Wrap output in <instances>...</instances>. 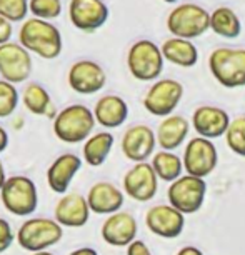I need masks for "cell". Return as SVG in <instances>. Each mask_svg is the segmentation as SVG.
I'll list each match as a JSON object with an SVG mask.
<instances>
[{"mask_svg":"<svg viewBox=\"0 0 245 255\" xmlns=\"http://www.w3.org/2000/svg\"><path fill=\"white\" fill-rule=\"evenodd\" d=\"M20 102V94L10 82L0 79V119H8Z\"/></svg>","mask_w":245,"mask_h":255,"instance_id":"obj_29","label":"cell"},{"mask_svg":"<svg viewBox=\"0 0 245 255\" xmlns=\"http://www.w3.org/2000/svg\"><path fill=\"white\" fill-rule=\"evenodd\" d=\"M7 147H8V133L5 128L0 125V153L5 152Z\"/></svg>","mask_w":245,"mask_h":255,"instance_id":"obj_37","label":"cell"},{"mask_svg":"<svg viewBox=\"0 0 245 255\" xmlns=\"http://www.w3.org/2000/svg\"><path fill=\"white\" fill-rule=\"evenodd\" d=\"M182 162H184V170L187 172V175L205 179L207 175L212 174L219 163L217 148L209 138H190V142L185 145Z\"/></svg>","mask_w":245,"mask_h":255,"instance_id":"obj_11","label":"cell"},{"mask_svg":"<svg viewBox=\"0 0 245 255\" xmlns=\"http://www.w3.org/2000/svg\"><path fill=\"white\" fill-rule=\"evenodd\" d=\"M64 237V227L55 219L32 217L17 230V244L30 254L42 252L57 245Z\"/></svg>","mask_w":245,"mask_h":255,"instance_id":"obj_3","label":"cell"},{"mask_svg":"<svg viewBox=\"0 0 245 255\" xmlns=\"http://www.w3.org/2000/svg\"><path fill=\"white\" fill-rule=\"evenodd\" d=\"M12 33H13L12 22H8L7 18H3L2 15H0V45L10 42Z\"/></svg>","mask_w":245,"mask_h":255,"instance_id":"obj_34","label":"cell"},{"mask_svg":"<svg viewBox=\"0 0 245 255\" xmlns=\"http://www.w3.org/2000/svg\"><path fill=\"white\" fill-rule=\"evenodd\" d=\"M127 255H152V252H150V249L147 247L145 242L137 239L127 247Z\"/></svg>","mask_w":245,"mask_h":255,"instance_id":"obj_35","label":"cell"},{"mask_svg":"<svg viewBox=\"0 0 245 255\" xmlns=\"http://www.w3.org/2000/svg\"><path fill=\"white\" fill-rule=\"evenodd\" d=\"M230 117L224 109L214 105H202L192 115V127L204 138H219L227 133Z\"/></svg>","mask_w":245,"mask_h":255,"instance_id":"obj_19","label":"cell"},{"mask_svg":"<svg viewBox=\"0 0 245 255\" xmlns=\"http://www.w3.org/2000/svg\"><path fill=\"white\" fill-rule=\"evenodd\" d=\"M18 44L44 60L59 59L64 50V38L59 27L49 20L30 17L18 30Z\"/></svg>","mask_w":245,"mask_h":255,"instance_id":"obj_1","label":"cell"},{"mask_svg":"<svg viewBox=\"0 0 245 255\" xmlns=\"http://www.w3.org/2000/svg\"><path fill=\"white\" fill-rule=\"evenodd\" d=\"M167 28L174 37L192 40L210 28V13L197 3H182L169 13Z\"/></svg>","mask_w":245,"mask_h":255,"instance_id":"obj_7","label":"cell"},{"mask_svg":"<svg viewBox=\"0 0 245 255\" xmlns=\"http://www.w3.org/2000/svg\"><path fill=\"white\" fill-rule=\"evenodd\" d=\"M32 17L42 20H55L62 13V0H28Z\"/></svg>","mask_w":245,"mask_h":255,"instance_id":"obj_31","label":"cell"},{"mask_svg":"<svg viewBox=\"0 0 245 255\" xmlns=\"http://www.w3.org/2000/svg\"><path fill=\"white\" fill-rule=\"evenodd\" d=\"M67 82L74 92L80 95H94L107 84V74L102 65L94 60H77L67 72Z\"/></svg>","mask_w":245,"mask_h":255,"instance_id":"obj_12","label":"cell"},{"mask_svg":"<svg viewBox=\"0 0 245 255\" xmlns=\"http://www.w3.org/2000/svg\"><path fill=\"white\" fill-rule=\"evenodd\" d=\"M227 147L239 157H245V117L234 119L225 133Z\"/></svg>","mask_w":245,"mask_h":255,"instance_id":"obj_30","label":"cell"},{"mask_svg":"<svg viewBox=\"0 0 245 255\" xmlns=\"http://www.w3.org/2000/svg\"><path fill=\"white\" fill-rule=\"evenodd\" d=\"M189 120L182 115H170L165 117L158 124L157 128V143L162 147V150H175L185 142L189 135Z\"/></svg>","mask_w":245,"mask_h":255,"instance_id":"obj_23","label":"cell"},{"mask_svg":"<svg viewBox=\"0 0 245 255\" xmlns=\"http://www.w3.org/2000/svg\"><path fill=\"white\" fill-rule=\"evenodd\" d=\"M163 54L155 42L142 38L128 49L127 67L133 79L140 82L157 80L163 70Z\"/></svg>","mask_w":245,"mask_h":255,"instance_id":"obj_6","label":"cell"},{"mask_svg":"<svg viewBox=\"0 0 245 255\" xmlns=\"http://www.w3.org/2000/svg\"><path fill=\"white\" fill-rule=\"evenodd\" d=\"M160 49L163 59L167 62L184 67V69L194 67L199 62V50H197V47L190 40H185V38H179V37L167 38Z\"/></svg>","mask_w":245,"mask_h":255,"instance_id":"obj_25","label":"cell"},{"mask_svg":"<svg viewBox=\"0 0 245 255\" xmlns=\"http://www.w3.org/2000/svg\"><path fill=\"white\" fill-rule=\"evenodd\" d=\"M22 102L23 107L33 115H40V117L54 120L59 114L49 90L38 82H30V84L25 85L22 94Z\"/></svg>","mask_w":245,"mask_h":255,"instance_id":"obj_24","label":"cell"},{"mask_svg":"<svg viewBox=\"0 0 245 255\" xmlns=\"http://www.w3.org/2000/svg\"><path fill=\"white\" fill-rule=\"evenodd\" d=\"M158 190V177L152 163H135L123 175V192L127 197L137 202H148Z\"/></svg>","mask_w":245,"mask_h":255,"instance_id":"obj_14","label":"cell"},{"mask_svg":"<svg viewBox=\"0 0 245 255\" xmlns=\"http://www.w3.org/2000/svg\"><path fill=\"white\" fill-rule=\"evenodd\" d=\"M7 174H5V167H3V162H2V158H0V190H2V187L5 185V182H7Z\"/></svg>","mask_w":245,"mask_h":255,"instance_id":"obj_39","label":"cell"},{"mask_svg":"<svg viewBox=\"0 0 245 255\" xmlns=\"http://www.w3.org/2000/svg\"><path fill=\"white\" fill-rule=\"evenodd\" d=\"M82 160L84 158L75 153H62L57 157L47 168V185L50 187V190L59 195H65L74 177L82 168Z\"/></svg>","mask_w":245,"mask_h":255,"instance_id":"obj_20","label":"cell"},{"mask_svg":"<svg viewBox=\"0 0 245 255\" xmlns=\"http://www.w3.org/2000/svg\"><path fill=\"white\" fill-rule=\"evenodd\" d=\"M109 7L104 0H70L69 20L82 32H95L109 20Z\"/></svg>","mask_w":245,"mask_h":255,"instance_id":"obj_13","label":"cell"},{"mask_svg":"<svg viewBox=\"0 0 245 255\" xmlns=\"http://www.w3.org/2000/svg\"><path fill=\"white\" fill-rule=\"evenodd\" d=\"M209 69L214 79L227 89H237L245 85V49L214 50L209 57Z\"/></svg>","mask_w":245,"mask_h":255,"instance_id":"obj_5","label":"cell"},{"mask_svg":"<svg viewBox=\"0 0 245 255\" xmlns=\"http://www.w3.org/2000/svg\"><path fill=\"white\" fill-rule=\"evenodd\" d=\"M90 207L87 197L80 194H65L62 195L54 209V219L62 227L67 229H80L89 222Z\"/></svg>","mask_w":245,"mask_h":255,"instance_id":"obj_18","label":"cell"},{"mask_svg":"<svg viewBox=\"0 0 245 255\" xmlns=\"http://www.w3.org/2000/svg\"><path fill=\"white\" fill-rule=\"evenodd\" d=\"M69 255H99V252L92 247H80L74 250V252H70Z\"/></svg>","mask_w":245,"mask_h":255,"instance_id":"obj_38","label":"cell"},{"mask_svg":"<svg viewBox=\"0 0 245 255\" xmlns=\"http://www.w3.org/2000/svg\"><path fill=\"white\" fill-rule=\"evenodd\" d=\"M0 200L15 217H28L38 207V190L30 177L12 175L0 190Z\"/></svg>","mask_w":245,"mask_h":255,"instance_id":"obj_4","label":"cell"},{"mask_svg":"<svg viewBox=\"0 0 245 255\" xmlns=\"http://www.w3.org/2000/svg\"><path fill=\"white\" fill-rule=\"evenodd\" d=\"M184 97V85L174 79H160L147 90L143 107L155 117H170Z\"/></svg>","mask_w":245,"mask_h":255,"instance_id":"obj_9","label":"cell"},{"mask_svg":"<svg viewBox=\"0 0 245 255\" xmlns=\"http://www.w3.org/2000/svg\"><path fill=\"white\" fill-rule=\"evenodd\" d=\"M115 138L110 132H97L92 133L87 140L84 142V148H82V158L90 167H100L107 162L114 148Z\"/></svg>","mask_w":245,"mask_h":255,"instance_id":"obj_26","label":"cell"},{"mask_svg":"<svg viewBox=\"0 0 245 255\" xmlns=\"http://www.w3.org/2000/svg\"><path fill=\"white\" fill-rule=\"evenodd\" d=\"M210 28L222 38H237L242 32L239 15L229 7H219L210 13Z\"/></svg>","mask_w":245,"mask_h":255,"instance_id":"obj_27","label":"cell"},{"mask_svg":"<svg viewBox=\"0 0 245 255\" xmlns=\"http://www.w3.org/2000/svg\"><path fill=\"white\" fill-rule=\"evenodd\" d=\"M28 12V0H0V15L12 23L25 22Z\"/></svg>","mask_w":245,"mask_h":255,"instance_id":"obj_32","label":"cell"},{"mask_svg":"<svg viewBox=\"0 0 245 255\" xmlns=\"http://www.w3.org/2000/svg\"><path fill=\"white\" fill-rule=\"evenodd\" d=\"M157 145V135L148 125L138 124L127 128L122 137V152L128 160L142 163L152 155Z\"/></svg>","mask_w":245,"mask_h":255,"instance_id":"obj_17","label":"cell"},{"mask_svg":"<svg viewBox=\"0 0 245 255\" xmlns=\"http://www.w3.org/2000/svg\"><path fill=\"white\" fill-rule=\"evenodd\" d=\"M138 225L137 220L128 212H115L105 219L100 229L104 242L112 247H128L133 240H137Z\"/></svg>","mask_w":245,"mask_h":255,"instance_id":"obj_16","label":"cell"},{"mask_svg":"<svg viewBox=\"0 0 245 255\" xmlns=\"http://www.w3.org/2000/svg\"><path fill=\"white\" fill-rule=\"evenodd\" d=\"M147 229L162 239H175L184 232L185 215L169 205H153L145 214Z\"/></svg>","mask_w":245,"mask_h":255,"instance_id":"obj_15","label":"cell"},{"mask_svg":"<svg viewBox=\"0 0 245 255\" xmlns=\"http://www.w3.org/2000/svg\"><path fill=\"white\" fill-rule=\"evenodd\" d=\"M32 54L18 42H7L0 45V79L10 84H23L32 75Z\"/></svg>","mask_w":245,"mask_h":255,"instance_id":"obj_10","label":"cell"},{"mask_svg":"<svg viewBox=\"0 0 245 255\" xmlns=\"http://www.w3.org/2000/svg\"><path fill=\"white\" fill-rule=\"evenodd\" d=\"M95 122L104 128H117L125 124L128 117V105L120 95H104L94 107Z\"/></svg>","mask_w":245,"mask_h":255,"instance_id":"obj_22","label":"cell"},{"mask_svg":"<svg viewBox=\"0 0 245 255\" xmlns=\"http://www.w3.org/2000/svg\"><path fill=\"white\" fill-rule=\"evenodd\" d=\"M205 194H207L205 180L194 175H182L180 179L172 182L167 190L169 204L184 215L199 212L205 202Z\"/></svg>","mask_w":245,"mask_h":255,"instance_id":"obj_8","label":"cell"},{"mask_svg":"<svg viewBox=\"0 0 245 255\" xmlns=\"http://www.w3.org/2000/svg\"><path fill=\"white\" fill-rule=\"evenodd\" d=\"M123 192L110 182H97L89 189L87 202L90 212L97 215H112L123 207Z\"/></svg>","mask_w":245,"mask_h":255,"instance_id":"obj_21","label":"cell"},{"mask_svg":"<svg viewBox=\"0 0 245 255\" xmlns=\"http://www.w3.org/2000/svg\"><path fill=\"white\" fill-rule=\"evenodd\" d=\"M30 255H55V254L49 252V250H42V252H35V254H30Z\"/></svg>","mask_w":245,"mask_h":255,"instance_id":"obj_40","label":"cell"},{"mask_svg":"<svg viewBox=\"0 0 245 255\" xmlns=\"http://www.w3.org/2000/svg\"><path fill=\"white\" fill-rule=\"evenodd\" d=\"M152 167L155 170L158 180L163 182H175L182 177L184 172V162L180 157H177L174 152L160 150L152 157Z\"/></svg>","mask_w":245,"mask_h":255,"instance_id":"obj_28","label":"cell"},{"mask_svg":"<svg viewBox=\"0 0 245 255\" xmlns=\"http://www.w3.org/2000/svg\"><path fill=\"white\" fill-rule=\"evenodd\" d=\"M15 240H17V234H13L12 225L8 224V220L0 217V254L7 252Z\"/></svg>","mask_w":245,"mask_h":255,"instance_id":"obj_33","label":"cell"},{"mask_svg":"<svg viewBox=\"0 0 245 255\" xmlns=\"http://www.w3.org/2000/svg\"><path fill=\"white\" fill-rule=\"evenodd\" d=\"M175 255H204V252L194 247V245H185V247H182Z\"/></svg>","mask_w":245,"mask_h":255,"instance_id":"obj_36","label":"cell"},{"mask_svg":"<svg viewBox=\"0 0 245 255\" xmlns=\"http://www.w3.org/2000/svg\"><path fill=\"white\" fill-rule=\"evenodd\" d=\"M94 110L84 104H72L59 110L52 128L55 137L64 143H82L92 135L95 127Z\"/></svg>","mask_w":245,"mask_h":255,"instance_id":"obj_2","label":"cell"},{"mask_svg":"<svg viewBox=\"0 0 245 255\" xmlns=\"http://www.w3.org/2000/svg\"><path fill=\"white\" fill-rule=\"evenodd\" d=\"M163 2H167V3H175L177 0H163Z\"/></svg>","mask_w":245,"mask_h":255,"instance_id":"obj_41","label":"cell"}]
</instances>
